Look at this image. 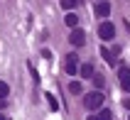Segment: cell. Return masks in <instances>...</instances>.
Returning <instances> with one entry per match:
<instances>
[{"instance_id": "6da1fadb", "label": "cell", "mask_w": 130, "mask_h": 120, "mask_svg": "<svg viewBox=\"0 0 130 120\" xmlns=\"http://www.w3.org/2000/svg\"><path fill=\"white\" fill-rule=\"evenodd\" d=\"M103 100H106V98H103V93H101V91H93V93H88V96H86L84 103H86L88 110H96V108L103 106Z\"/></svg>"}, {"instance_id": "7a4b0ae2", "label": "cell", "mask_w": 130, "mask_h": 120, "mask_svg": "<svg viewBox=\"0 0 130 120\" xmlns=\"http://www.w3.org/2000/svg\"><path fill=\"white\" fill-rule=\"evenodd\" d=\"M98 37H101L103 42L113 39V37H116V25H113V22H103L101 27H98Z\"/></svg>"}, {"instance_id": "3957f363", "label": "cell", "mask_w": 130, "mask_h": 120, "mask_svg": "<svg viewBox=\"0 0 130 120\" xmlns=\"http://www.w3.org/2000/svg\"><path fill=\"white\" fill-rule=\"evenodd\" d=\"M118 78H120V88L123 91H130V69L128 66H120L118 69Z\"/></svg>"}, {"instance_id": "277c9868", "label": "cell", "mask_w": 130, "mask_h": 120, "mask_svg": "<svg viewBox=\"0 0 130 120\" xmlns=\"http://www.w3.org/2000/svg\"><path fill=\"white\" fill-rule=\"evenodd\" d=\"M69 42H71L74 47H84V42H86V37H84V32H81V29H74L71 35H69Z\"/></svg>"}, {"instance_id": "5b68a950", "label": "cell", "mask_w": 130, "mask_h": 120, "mask_svg": "<svg viewBox=\"0 0 130 120\" xmlns=\"http://www.w3.org/2000/svg\"><path fill=\"white\" fill-rule=\"evenodd\" d=\"M108 12H110V5L106 3V0H101V3L96 5V15H98V17H106Z\"/></svg>"}, {"instance_id": "8992f818", "label": "cell", "mask_w": 130, "mask_h": 120, "mask_svg": "<svg viewBox=\"0 0 130 120\" xmlns=\"http://www.w3.org/2000/svg\"><path fill=\"white\" fill-rule=\"evenodd\" d=\"M66 71H69V74H76V54H69V59H66Z\"/></svg>"}, {"instance_id": "52a82bcc", "label": "cell", "mask_w": 130, "mask_h": 120, "mask_svg": "<svg viewBox=\"0 0 130 120\" xmlns=\"http://www.w3.org/2000/svg\"><path fill=\"white\" fill-rule=\"evenodd\" d=\"M81 76L84 78H93V64H84V66H81Z\"/></svg>"}, {"instance_id": "ba28073f", "label": "cell", "mask_w": 130, "mask_h": 120, "mask_svg": "<svg viewBox=\"0 0 130 120\" xmlns=\"http://www.w3.org/2000/svg\"><path fill=\"white\" fill-rule=\"evenodd\" d=\"M44 96H47V103H49V108H52V110H59V100L54 98L52 93H44Z\"/></svg>"}, {"instance_id": "9c48e42d", "label": "cell", "mask_w": 130, "mask_h": 120, "mask_svg": "<svg viewBox=\"0 0 130 120\" xmlns=\"http://www.w3.org/2000/svg\"><path fill=\"white\" fill-rule=\"evenodd\" d=\"M69 91H71L74 96H79V93H84V88H81L79 81H71V83H69Z\"/></svg>"}, {"instance_id": "30bf717a", "label": "cell", "mask_w": 130, "mask_h": 120, "mask_svg": "<svg viewBox=\"0 0 130 120\" xmlns=\"http://www.w3.org/2000/svg\"><path fill=\"white\" fill-rule=\"evenodd\" d=\"M7 93H10V86H7L5 81H0V100H5Z\"/></svg>"}, {"instance_id": "8fae6325", "label": "cell", "mask_w": 130, "mask_h": 120, "mask_svg": "<svg viewBox=\"0 0 130 120\" xmlns=\"http://www.w3.org/2000/svg\"><path fill=\"white\" fill-rule=\"evenodd\" d=\"M101 54H103V59H106V61H108L110 66L116 64V59H113V54H110V49H106V47H103V49H101Z\"/></svg>"}, {"instance_id": "7c38bea8", "label": "cell", "mask_w": 130, "mask_h": 120, "mask_svg": "<svg viewBox=\"0 0 130 120\" xmlns=\"http://www.w3.org/2000/svg\"><path fill=\"white\" fill-rule=\"evenodd\" d=\"M96 120H113V113L110 110H101V113L96 115Z\"/></svg>"}, {"instance_id": "4fadbf2b", "label": "cell", "mask_w": 130, "mask_h": 120, "mask_svg": "<svg viewBox=\"0 0 130 120\" xmlns=\"http://www.w3.org/2000/svg\"><path fill=\"white\" fill-rule=\"evenodd\" d=\"M76 22H79V17H76L74 12H69V15H66V25H69V27H76Z\"/></svg>"}, {"instance_id": "5bb4252c", "label": "cell", "mask_w": 130, "mask_h": 120, "mask_svg": "<svg viewBox=\"0 0 130 120\" xmlns=\"http://www.w3.org/2000/svg\"><path fill=\"white\" fill-rule=\"evenodd\" d=\"M61 7L64 10H74L76 7V0H61Z\"/></svg>"}, {"instance_id": "9a60e30c", "label": "cell", "mask_w": 130, "mask_h": 120, "mask_svg": "<svg viewBox=\"0 0 130 120\" xmlns=\"http://www.w3.org/2000/svg\"><path fill=\"white\" fill-rule=\"evenodd\" d=\"M86 120H96V115H88V118H86Z\"/></svg>"}, {"instance_id": "2e32d148", "label": "cell", "mask_w": 130, "mask_h": 120, "mask_svg": "<svg viewBox=\"0 0 130 120\" xmlns=\"http://www.w3.org/2000/svg\"><path fill=\"white\" fill-rule=\"evenodd\" d=\"M0 120H5V118H3V115H0Z\"/></svg>"}]
</instances>
